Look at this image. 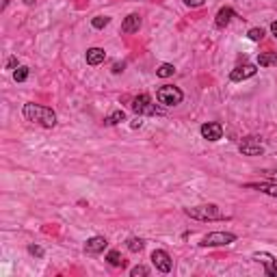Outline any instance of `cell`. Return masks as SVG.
Listing matches in <instances>:
<instances>
[{"label":"cell","mask_w":277,"mask_h":277,"mask_svg":"<svg viewBox=\"0 0 277 277\" xmlns=\"http://www.w3.org/2000/svg\"><path fill=\"white\" fill-rule=\"evenodd\" d=\"M7 65H9V67H15V65H17V58H15V56H11V58H9V63H7Z\"/></svg>","instance_id":"28"},{"label":"cell","mask_w":277,"mask_h":277,"mask_svg":"<svg viewBox=\"0 0 277 277\" xmlns=\"http://www.w3.org/2000/svg\"><path fill=\"white\" fill-rule=\"evenodd\" d=\"M152 264L161 271V273H169L173 267V262H171V256H169L167 251H163V249H156V251H152Z\"/></svg>","instance_id":"7"},{"label":"cell","mask_w":277,"mask_h":277,"mask_svg":"<svg viewBox=\"0 0 277 277\" xmlns=\"http://www.w3.org/2000/svg\"><path fill=\"white\" fill-rule=\"evenodd\" d=\"M245 186L253 188V191H260V193H267V195L277 197V184H275V182H247Z\"/></svg>","instance_id":"12"},{"label":"cell","mask_w":277,"mask_h":277,"mask_svg":"<svg viewBox=\"0 0 277 277\" xmlns=\"http://www.w3.org/2000/svg\"><path fill=\"white\" fill-rule=\"evenodd\" d=\"M121 121H126V113H123V111H113V113L104 119L106 126H117V123H121Z\"/></svg>","instance_id":"17"},{"label":"cell","mask_w":277,"mask_h":277,"mask_svg":"<svg viewBox=\"0 0 277 277\" xmlns=\"http://www.w3.org/2000/svg\"><path fill=\"white\" fill-rule=\"evenodd\" d=\"M247 35H249L251 41H262L264 39V31H262V28H251Z\"/></svg>","instance_id":"23"},{"label":"cell","mask_w":277,"mask_h":277,"mask_svg":"<svg viewBox=\"0 0 277 277\" xmlns=\"http://www.w3.org/2000/svg\"><path fill=\"white\" fill-rule=\"evenodd\" d=\"M111 22V17H106V15H98V17H93L91 20V24H93V28H104L106 24Z\"/></svg>","instance_id":"22"},{"label":"cell","mask_w":277,"mask_h":277,"mask_svg":"<svg viewBox=\"0 0 277 277\" xmlns=\"http://www.w3.org/2000/svg\"><path fill=\"white\" fill-rule=\"evenodd\" d=\"M264 173H267V175H269V178L273 180V182H277V171H264Z\"/></svg>","instance_id":"27"},{"label":"cell","mask_w":277,"mask_h":277,"mask_svg":"<svg viewBox=\"0 0 277 277\" xmlns=\"http://www.w3.org/2000/svg\"><path fill=\"white\" fill-rule=\"evenodd\" d=\"M106 247H109V240L104 236H93L85 243V253H89V256H98V253H102Z\"/></svg>","instance_id":"11"},{"label":"cell","mask_w":277,"mask_h":277,"mask_svg":"<svg viewBox=\"0 0 277 277\" xmlns=\"http://www.w3.org/2000/svg\"><path fill=\"white\" fill-rule=\"evenodd\" d=\"M236 15L234 13V9L232 7H223V9H219V13H217V20H215V24L219 26V28H225L229 22H232V17Z\"/></svg>","instance_id":"14"},{"label":"cell","mask_w":277,"mask_h":277,"mask_svg":"<svg viewBox=\"0 0 277 277\" xmlns=\"http://www.w3.org/2000/svg\"><path fill=\"white\" fill-rule=\"evenodd\" d=\"M28 251H31L33 256H37V258L44 256V249H41V247H37V245H31V247H28Z\"/></svg>","instance_id":"26"},{"label":"cell","mask_w":277,"mask_h":277,"mask_svg":"<svg viewBox=\"0 0 277 277\" xmlns=\"http://www.w3.org/2000/svg\"><path fill=\"white\" fill-rule=\"evenodd\" d=\"M24 117L33 123H39L44 128H55L56 126V113L48 106L41 104H24Z\"/></svg>","instance_id":"1"},{"label":"cell","mask_w":277,"mask_h":277,"mask_svg":"<svg viewBox=\"0 0 277 277\" xmlns=\"http://www.w3.org/2000/svg\"><path fill=\"white\" fill-rule=\"evenodd\" d=\"M126 247H128V251H132V253H139V251H143V238H137V236H132V238H128L126 240Z\"/></svg>","instance_id":"18"},{"label":"cell","mask_w":277,"mask_h":277,"mask_svg":"<svg viewBox=\"0 0 277 277\" xmlns=\"http://www.w3.org/2000/svg\"><path fill=\"white\" fill-rule=\"evenodd\" d=\"M253 260L262 264L269 277H277V264H275V258L271 256V253H267V251H258V253H253Z\"/></svg>","instance_id":"9"},{"label":"cell","mask_w":277,"mask_h":277,"mask_svg":"<svg viewBox=\"0 0 277 277\" xmlns=\"http://www.w3.org/2000/svg\"><path fill=\"white\" fill-rule=\"evenodd\" d=\"M256 74H258V65H253V63H245V65H238L236 69H232L229 80H232V82H240V80L253 78Z\"/></svg>","instance_id":"8"},{"label":"cell","mask_w":277,"mask_h":277,"mask_svg":"<svg viewBox=\"0 0 277 277\" xmlns=\"http://www.w3.org/2000/svg\"><path fill=\"white\" fill-rule=\"evenodd\" d=\"M184 215L191 217V219H197V221H219V219H225L221 215L219 206L217 204H202V206H193V208H184Z\"/></svg>","instance_id":"2"},{"label":"cell","mask_w":277,"mask_h":277,"mask_svg":"<svg viewBox=\"0 0 277 277\" xmlns=\"http://www.w3.org/2000/svg\"><path fill=\"white\" fill-rule=\"evenodd\" d=\"M156 100L161 104H165V106H178L182 100H184V93H182L178 87H173V85H165V87H161V89L156 91Z\"/></svg>","instance_id":"3"},{"label":"cell","mask_w":277,"mask_h":277,"mask_svg":"<svg viewBox=\"0 0 277 277\" xmlns=\"http://www.w3.org/2000/svg\"><path fill=\"white\" fill-rule=\"evenodd\" d=\"M139 126H141V117H139V119H134V121H132V128H139Z\"/></svg>","instance_id":"30"},{"label":"cell","mask_w":277,"mask_h":277,"mask_svg":"<svg viewBox=\"0 0 277 277\" xmlns=\"http://www.w3.org/2000/svg\"><path fill=\"white\" fill-rule=\"evenodd\" d=\"M147 273H150V269L143 267V264H139V267H134V269L130 271V275H132V277H139V275H141V277H145Z\"/></svg>","instance_id":"24"},{"label":"cell","mask_w":277,"mask_h":277,"mask_svg":"<svg viewBox=\"0 0 277 277\" xmlns=\"http://www.w3.org/2000/svg\"><path fill=\"white\" fill-rule=\"evenodd\" d=\"M132 111L139 117L141 115H156V106L152 104V98L147 96V93H141V96L132 100Z\"/></svg>","instance_id":"5"},{"label":"cell","mask_w":277,"mask_h":277,"mask_svg":"<svg viewBox=\"0 0 277 277\" xmlns=\"http://www.w3.org/2000/svg\"><path fill=\"white\" fill-rule=\"evenodd\" d=\"M182 2H184L186 7H191V9H197V7H202L204 4V0H182Z\"/></svg>","instance_id":"25"},{"label":"cell","mask_w":277,"mask_h":277,"mask_svg":"<svg viewBox=\"0 0 277 277\" xmlns=\"http://www.w3.org/2000/svg\"><path fill=\"white\" fill-rule=\"evenodd\" d=\"M106 260H109L111 267H126V260L121 258L119 251H109L106 253Z\"/></svg>","instance_id":"19"},{"label":"cell","mask_w":277,"mask_h":277,"mask_svg":"<svg viewBox=\"0 0 277 277\" xmlns=\"http://www.w3.org/2000/svg\"><path fill=\"white\" fill-rule=\"evenodd\" d=\"M173 72H175V67L169 65V63H163V65L156 69V74L161 76V78H169V76H173Z\"/></svg>","instance_id":"20"},{"label":"cell","mask_w":277,"mask_h":277,"mask_svg":"<svg viewBox=\"0 0 277 277\" xmlns=\"http://www.w3.org/2000/svg\"><path fill=\"white\" fill-rule=\"evenodd\" d=\"M139 28H141V15L139 13H130L126 20H123V24H121V31L126 35L139 33Z\"/></svg>","instance_id":"13"},{"label":"cell","mask_w":277,"mask_h":277,"mask_svg":"<svg viewBox=\"0 0 277 277\" xmlns=\"http://www.w3.org/2000/svg\"><path fill=\"white\" fill-rule=\"evenodd\" d=\"M236 243V234L232 232H210L202 238V247H225V245H232Z\"/></svg>","instance_id":"4"},{"label":"cell","mask_w":277,"mask_h":277,"mask_svg":"<svg viewBox=\"0 0 277 277\" xmlns=\"http://www.w3.org/2000/svg\"><path fill=\"white\" fill-rule=\"evenodd\" d=\"M26 78H28V67L20 65V67H17L15 72H13V80H15V82H24Z\"/></svg>","instance_id":"21"},{"label":"cell","mask_w":277,"mask_h":277,"mask_svg":"<svg viewBox=\"0 0 277 277\" xmlns=\"http://www.w3.org/2000/svg\"><path fill=\"white\" fill-rule=\"evenodd\" d=\"M258 65H260V67L277 65V55H273V52H262V55L258 56Z\"/></svg>","instance_id":"16"},{"label":"cell","mask_w":277,"mask_h":277,"mask_svg":"<svg viewBox=\"0 0 277 277\" xmlns=\"http://www.w3.org/2000/svg\"><path fill=\"white\" fill-rule=\"evenodd\" d=\"M271 33H273V35H275V37H277V20L273 22V24H271Z\"/></svg>","instance_id":"29"},{"label":"cell","mask_w":277,"mask_h":277,"mask_svg":"<svg viewBox=\"0 0 277 277\" xmlns=\"http://www.w3.org/2000/svg\"><path fill=\"white\" fill-rule=\"evenodd\" d=\"M104 58H106V52L102 48L87 50V63H89V65H100V63H104Z\"/></svg>","instance_id":"15"},{"label":"cell","mask_w":277,"mask_h":277,"mask_svg":"<svg viewBox=\"0 0 277 277\" xmlns=\"http://www.w3.org/2000/svg\"><path fill=\"white\" fill-rule=\"evenodd\" d=\"M202 137L208 141H219L223 137V126L219 121H208L202 126Z\"/></svg>","instance_id":"10"},{"label":"cell","mask_w":277,"mask_h":277,"mask_svg":"<svg viewBox=\"0 0 277 277\" xmlns=\"http://www.w3.org/2000/svg\"><path fill=\"white\" fill-rule=\"evenodd\" d=\"M238 150H240V154H245V156H262L264 154V145L260 143V139L258 137H247L240 141V145H238Z\"/></svg>","instance_id":"6"}]
</instances>
